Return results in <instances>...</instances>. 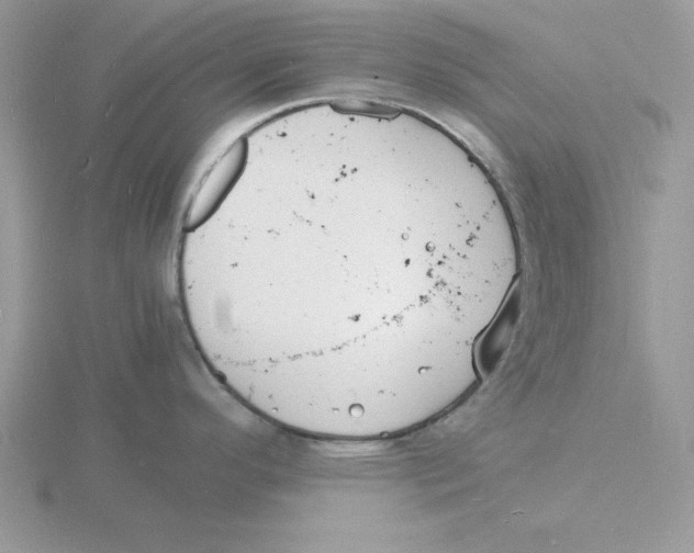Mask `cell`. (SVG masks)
I'll return each mask as SVG.
<instances>
[{"instance_id": "obj_1", "label": "cell", "mask_w": 694, "mask_h": 553, "mask_svg": "<svg viewBox=\"0 0 694 553\" xmlns=\"http://www.w3.org/2000/svg\"><path fill=\"white\" fill-rule=\"evenodd\" d=\"M247 151V139L242 136L212 165L189 203L183 222L186 230L200 227L216 212L243 173Z\"/></svg>"}]
</instances>
